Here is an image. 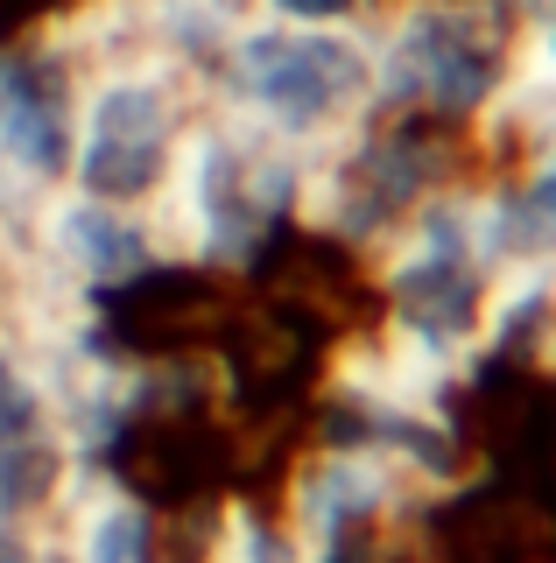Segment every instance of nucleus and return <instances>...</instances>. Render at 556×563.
I'll return each mask as SVG.
<instances>
[{
	"mask_svg": "<svg viewBox=\"0 0 556 563\" xmlns=\"http://www.w3.org/2000/svg\"><path fill=\"white\" fill-rule=\"evenodd\" d=\"M198 113H204V78H190L184 64H169V57L92 64L71 99L64 184L113 198V205H148Z\"/></svg>",
	"mask_w": 556,
	"mask_h": 563,
	"instance_id": "obj_2",
	"label": "nucleus"
},
{
	"mask_svg": "<svg viewBox=\"0 0 556 563\" xmlns=\"http://www.w3.org/2000/svg\"><path fill=\"white\" fill-rule=\"evenodd\" d=\"M0 296H8V254H0Z\"/></svg>",
	"mask_w": 556,
	"mask_h": 563,
	"instance_id": "obj_6",
	"label": "nucleus"
},
{
	"mask_svg": "<svg viewBox=\"0 0 556 563\" xmlns=\"http://www.w3.org/2000/svg\"><path fill=\"white\" fill-rule=\"evenodd\" d=\"M78 78L85 70L57 43H0V163L29 190L64 184Z\"/></svg>",
	"mask_w": 556,
	"mask_h": 563,
	"instance_id": "obj_4",
	"label": "nucleus"
},
{
	"mask_svg": "<svg viewBox=\"0 0 556 563\" xmlns=\"http://www.w3.org/2000/svg\"><path fill=\"white\" fill-rule=\"evenodd\" d=\"M514 22L486 0H409L394 8L374 49V113H409L472 134L514 70Z\"/></svg>",
	"mask_w": 556,
	"mask_h": 563,
	"instance_id": "obj_3",
	"label": "nucleus"
},
{
	"mask_svg": "<svg viewBox=\"0 0 556 563\" xmlns=\"http://www.w3.org/2000/svg\"><path fill=\"white\" fill-rule=\"evenodd\" d=\"M514 64H529V70H543V78H556V8L543 14V22H529V29H521Z\"/></svg>",
	"mask_w": 556,
	"mask_h": 563,
	"instance_id": "obj_5",
	"label": "nucleus"
},
{
	"mask_svg": "<svg viewBox=\"0 0 556 563\" xmlns=\"http://www.w3.org/2000/svg\"><path fill=\"white\" fill-rule=\"evenodd\" d=\"M204 106L297 155H318L374 120V49L359 29H303L260 14L225 35L204 70Z\"/></svg>",
	"mask_w": 556,
	"mask_h": 563,
	"instance_id": "obj_1",
	"label": "nucleus"
}]
</instances>
